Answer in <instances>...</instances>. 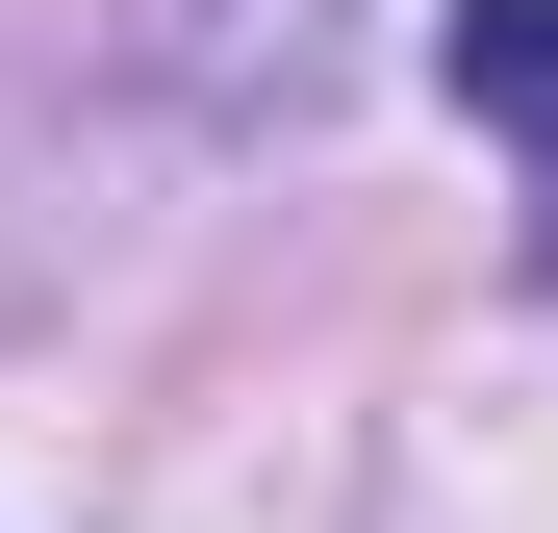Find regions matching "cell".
Returning <instances> with one entry per match:
<instances>
[{"label": "cell", "instance_id": "obj_1", "mask_svg": "<svg viewBox=\"0 0 558 533\" xmlns=\"http://www.w3.org/2000/svg\"><path fill=\"white\" fill-rule=\"evenodd\" d=\"M457 128L558 153V0H457Z\"/></svg>", "mask_w": 558, "mask_h": 533}]
</instances>
